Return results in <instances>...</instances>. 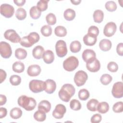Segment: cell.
<instances>
[{
    "label": "cell",
    "mask_w": 123,
    "mask_h": 123,
    "mask_svg": "<svg viewBox=\"0 0 123 123\" xmlns=\"http://www.w3.org/2000/svg\"><path fill=\"white\" fill-rule=\"evenodd\" d=\"M75 92L74 87L70 84L63 85L59 91V97L63 101L67 102L74 95Z\"/></svg>",
    "instance_id": "6da1fadb"
},
{
    "label": "cell",
    "mask_w": 123,
    "mask_h": 123,
    "mask_svg": "<svg viewBox=\"0 0 123 123\" xmlns=\"http://www.w3.org/2000/svg\"><path fill=\"white\" fill-rule=\"evenodd\" d=\"M17 102L20 107L27 111L33 110L37 105V102L34 98L28 97L25 95H22L19 97Z\"/></svg>",
    "instance_id": "7a4b0ae2"
},
{
    "label": "cell",
    "mask_w": 123,
    "mask_h": 123,
    "mask_svg": "<svg viewBox=\"0 0 123 123\" xmlns=\"http://www.w3.org/2000/svg\"><path fill=\"white\" fill-rule=\"evenodd\" d=\"M79 65L78 59L75 56H70L63 62V67L67 71L72 72Z\"/></svg>",
    "instance_id": "3957f363"
},
{
    "label": "cell",
    "mask_w": 123,
    "mask_h": 123,
    "mask_svg": "<svg viewBox=\"0 0 123 123\" xmlns=\"http://www.w3.org/2000/svg\"><path fill=\"white\" fill-rule=\"evenodd\" d=\"M29 87L32 92L39 93L45 90V82L41 80L33 79L29 82Z\"/></svg>",
    "instance_id": "277c9868"
},
{
    "label": "cell",
    "mask_w": 123,
    "mask_h": 123,
    "mask_svg": "<svg viewBox=\"0 0 123 123\" xmlns=\"http://www.w3.org/2000/svg\"><path fill=\"white\" fill-rule=\"evenodd\" d=\"M88 78V75L86 72L83 70L77 71L74 76V82L77 86H83Z\"/></svg>",
    "instance_id": "5b68a950"
},
{
    "label": "cell",
    "mask_w": 123,
    "mask_h": 123,
    "mask_svg": "<svg viewBox=\"0 0 123 123\" xmlns=\"http://www.w3.org/2000/svg\"><path fill=\"white\" fill-rule=\"evenodd\" d=\"M55 50L57 56L63 57L67 53V49L66 42L62 40H58L55 45Z\"/></svg>",
    "instance_id": "8992f818"
},
{
    "label": "cell",
    "mask_w": 123,
    "mask_h": 123,
    "mask_svg": "<svg viewBox=\"0 0 123 123\" xmlns=\"http://www.w3.org/2000/svg\"><path fill=\"white\" fill-rule=\"evenodd\" d=\"M4 37L14 43H19L21 39L18 34L13 29L7 30L4 33Z\"/></svg>",
    "instance_id": "52a82bcc"
},
{
    "label": "cell",
    "mask_w": 123,
    "mask_h": 123,
    "mask_svg": "<svg viewBox=\"0 0 123 123\" xmlns=\"http://www.w3.org/2000/svg\"><path fill=\"white\" fill-rule=\"evenodd\" d=\"M0 53L1 56L5 59L9 58L12 54L10 45L5 41H1L0 43Z\"/></svg>",
    "instance_id": "ba28073f"
},
{
    "label": "cell",
    "mask_w": 123,
    "mask_h": 123,
    "mask_svg": "<svg viewBox=\"0 0 123 123\" xmlns=\"http://www.w3.org/2000/svg\"><path fill=\"white\" fill-rule=\"evenodd\" d=\"M0 12L2 15L6 18H10L12 16L14 12V7L9 4H2L0 7Z\"/></svg>",
    "instance_id": "9c48e42d"
},
{
    "label": "cell",
    "mask_w": 123,
    "mask_h": 123,
    "mask_svg": "<svg viewBox=\"0 0 123 123\" xmlns=\"http://www.w3.org/2000/svg\"><path fill=\"white\" fill-rule=\"evenodd\" d=\"M111 93L112 96L117 98H121L123 96V83L122 82H117L114 84Z\"/></svg>",
    "instance_id": "30bf717a"
},
{
    "label": "cell",
    "mask_w": 123,
    "mask_h": 123,
    "mask_svg": "<svg viewBox=\"0 0 123 123\" xmlns=\"http://www.w3.org/2000/svg\"><path fill=\"white\" fill-rule=\"evenodd\" d=\"M117 26L115 23L110 22L105 25L103 29V34L107 37H111L115 34Z\"/></svg>",
    "instance_id": "8fae6325"
},
{
    "label": "cell",
    "mask_w": 123,
    "mask_h": 123,
    "mask_svg": "<svg viewBox=\"0 0 123 123\" xmlns=\"http://www.w3.org/2000/svg\"><path fill=\"white\" fill-rule=\"evenodd\" d=\"M66 111V109L64 105L59 104L55 107L52 112V116L56 119H60L63 118L64 114Z\"/></svg>",
    "instance_id": "7c38bea8"
},
{
    "label": "cell",
    "mask_w": 123,
    "mask_h": 123,
    "mask_svg": "<svg viewBox=\"0 0 123 123\" xmlns=\"http://www.w3.org/2000/svg\"><path fill=\"white\" fill-rule=\"evenodd\" d=\"M82 58L86 63L94 61L96 57L95 52L91 49H85L82 53Z\"/></svg>",
    "instance_id": "4fadbf2b"
},
{
    "label": "cell",
    "mask_w": 123,
    "mask_h": 123,
    "mask_svg": "<svg viewBox=\"0 0 123 123\" xmlns=\"http://www.w3.org/2000/svg\"><path fill=\"white\" fill-rule=\"evenodd\" d=\"M86 67L87 69L91 72H97L100 69V63L98 59H95L94 61L86 63Z\"/></svg>",
    "instance_id": "5bb4252c"
},
{
    "label": "cell",
    "mask_w": 123,
    "mask_h": 123,
    "mask_svg": "<svg viewBox=\"0 0 123 123\" xmlns=\"http://www.w3.org/2000/svg\"><path fill=\"white\" fill-rule=\"evenodd\" d=\"M45 91L48 94H52L56 90V84L55 82L50 79H48L45 81Z\"/></svg>",
    "instance_id": "9a60e30c"
},
{
    "label": "cell",
    "mask_w": 123,
    "mask_h": 123,
    "mask_svg": "<svg viewBox=\"0 0 123 123\" xmlns=\"http://www.w3.org/2000/svg\"><path fill=\"white\" fill-rule=\"evenodd\" d=\"M41 71V68L38 65L33 64L28 67L27 73L30 76H37L40 74Z\"/></svg>",
    "instance_id": "2e32d148"
},
{
    "label": "cell",
    "mask_w": 123,
    "mask_h": 123,
    "mask_svg": "<svg viewBox=\"0 0 123 123\" xmlns=\"http://www.w3.org/2000/svg\"><path fill=\"white\" fill-rule=\"evenodd\" d=\"M97 41V37L91 35L88 33L86 34L83 37L84 43L86 46H93L96 44Z\"/></svg>",
    "instance_id": "e0dca14e"
},
{
    "label": "cell",
    "mask_w": 123,
    "mask_h": 123,
    "mask_svg": "<svg viewBox=\"0 0 123 123\" xmlns=\"http://www.w3.org/2000/svg\"><path fill=\"white\" fill-rule=\"evenodd\" d=\"M45 51L44 48L40 45L35 47L32 50V55L36 59H40L43 58Z\"/></svg>",
    "instance_id": "ac0fdd59"
},
{
    "label": "cell",
    "mask_w": 123,
    "mask_h": 123,
    "mask_svg": "<svg viewBox=\"0 0 123 123\" xmlns=\"http://www.w3.org/2000/svg\"><path fill=\"white\" fill-rule=\"evenodd\" d=\"M111 41L107 39H103L99 43V47L103 51H109L111 49Z\"/></svg>",
    "instance_id": "d6986e66"
},
{
    "label": "cell",
    "mask_w": 123,
    "mask_h": 123,
    "mask_svg": "<svg viewBox=\"0 0 123 123\" xmlns=\"http://www.w3.org/2000/svg\"><path fill=\"white\" fill-rule=\"evenodd\" d=\"M43 59L44 62L47 64H50L53 62L54 60V54L52 51L50 50L45 51L43 56Z\"/></svg>",
    "instance_id": "ffe728a7"
},
{
    "label": "cell",
    "mask_w": 123,
    "mask_h": 123,
    "mask_svg": "<svg viewBox=\"0 0 123 123\" xmlns=\"http://www.w3.org/2000/svg\"><path fill=\"white\" fill-rule=\"evenodd\" d=\"M37 108L39 110L43 111L46 113H48L51 109V104L49 101L43 100L39 103Z\"/></svg>",
    "instance_id": "44dd1931"
},
{
    "label": "cell",
    "mask_w": 123,
    "mask_h": 123,
    "mask_svg": "<svg viewBox=\"0 0 123 123\" xmlns=\"http://www.w3.org/2000/svg\"><path fill=\"white\" fill-rule=\"evenodd\" d=\"M93 19L95 22L100 23L102 22L104 18V13L100 10H97L94 11L93 15Z\"/></svg>",
    "instance_id": "7402d4cb"
},
{
    "label": "cell",
    "mask_w": 123,
    "mask_h": 123,
    "mask_svg": "<svg viewBox=\"0 0 123 123\" xmlns=\"http://www.w3.org/2000/svg\"><path fill=\"white\" fill-rule=\"evenodd\" d=\"M30 17L33 19H37L40 17L41 12L38 9L37 6H32L29 11Z\"/></svg>",
    "instance_id": "603a6c76"
},
{
    "label": "cell",
    "mask_w": 123,
    "mask_h": 123,
    "mask_svg": "<svg viewBox=\"0 0 123 123\" xmlns=\"http://www.w3.org/2000/svg\"><path fill=\"white\" fill-rule=\"evenodd\" d=\"M23 114L22 111L19 108L15 107L12 109L10 112L11 117L13 119H17L20 118Z\"/></svg>",
    "instance_id": "cb8c5ba5"
},
{
    "label": "cell",
    "mask_w": 123,
    "mask_h": 123,
    "mask_svg": "<svg viewBox=\"0 0 123 123\" xmlns=\"http://www.w3.org/2000/svg\"><path fill=\"white\" fill-rule=\"evenodd\" d=\"M98 100L92 98L90 99L86 104V107L87 109L91 111H97V107L98 104Z\"/></svg>",
    "instance_id": "d4e9b609"
},
{
    "label": "cell",
    "mask_w": 123,
    "mask_h": 123,
    "mask_svg": "<svg viewBox=\"0 0 123 123\" xmlns=\"http://www.w3.org/2000/svg\"><path fill=\"white\" fill-rule=\"evenodd\" d=\"M12 70L17 73H21L25 70L24 64L19 61L14 62L12 66Z\"/></svg>",
    "instance_id": "484cf974"
},
{
    "label": "cell",
    "mask_w": 123,
    "mask_h": 123,
    "mask_svg": "<svg viewBox=\"0 0 123 123\" xmlns=\"http://www.w3.org/2000/svg\"><path fill=\"white\" fill-rule=\"evenodd\" d=\"M63 16L67 21H72L75 17V12L74 10L69 8L64 11Z\"/></svg>",
    "instance_id": "4316f807"
},
{
    "label": "cell",
    "mask_w": 123,
    "mask_h": 123,
    "mask_svg": "<svg viewBox=\"0 0 123 123\" xmlns=\"http://www.w3.org/2000/svg\"><path fill=\"white\" fill-rule=\"evenodd\" d=\"M109 104L105 101L98 103L97 107V111L100 113L104 114L107 112L109 110Z\"/></svg>",
    "instance_id": "83f0119b"
},
{
    "label": "cell",
    "mask_w": 123,
    "mask_h": 123,
    "mask_svg": "<svg viewBox=\"0 0 123 123\" xmlns=\"http://www.w3.org/2000/svg\"><path fill=\"white\" fill-rule=\"evenodd\" d=\"M81 49V44L78 40L72 41L70 45V50L73 53L78 52Z\"/></svg>",
    "instance_id": "f1b7e54d"
},
{
    "label": "cell",
    "mask_w": 123,
    "mask_h": 123,
    "mask_svg": "<svg viewBox=\"0 0 123 123\" xmlns=\"http://www.w3.org/2000/svg\"><path fill=\"white\" fill-rule=\"evenodd\" d=\"M34 119L38 122H43L46 120V112L43 111L38 110L34 114Z\"/></svg>",
    "instance_id": "f546056e"
},
{
    "label": "cell",
    "mask_w": 123,
    "mask_h": 123,
    "mask_svg": "<svg viewBox=\"0 0 123 123\" xmlns=\"http://www.w3.org/2000/svg\"><path fill=\"white\" fill-rule=\"evenodd\" d=\"M26 51L22 48H18L15 51V56L19 60L25 59L27 56Z\"/></svg>",
    "instance_id": "4dcf8cb0"
},
{
    "label": "cell",
    "mask_w": 123,
    "mask_h": 123,
    "mask_svg": "<svg viewBox=\"0 0 123 123\" xmlns=\"http://www.w3.org/2000/svg\"><path fill=\"white\" fill-rule=\"evenodd\" d=\"M54 33L56 36L59 37H63L67 34L66 29L63 26H57L54 29Z\"/></svg>",
    "instance_id": "1f68e13d"
},
{
    "label": "cell",
    "mask_w": 123,
    "mask_h": 123,
    "mask_svg": "<svg viewBox=\"0 0 123 123\" xmlns=\"http://www.w3.org/2000/svg\"><path fill=\"white\" fill-rule=\"evenodd\" d=\"M27 37L30 42L31 43L32 45L37 43L39 41L40 38V37L38 34L35 32H33L29 33V34L27 36Z\"/></svg>",
    "instance_id": "d6a6232c"
},
{
    "label": "cell",
    "mask_w": 123,
    "mask_h": 123,
    "mask_svg": "<svg viewBox=\"0 0 123 123\" xmlns=\"http://www.w3.org/2000/svg\"><path fill=\"white\" fill-rule=\"evenodd\" d=\"M16 17L19 20H24L26 17V11L22 8H18L15 13Z\"/></svg>",
    "instance_id": "836d02e7"
},
{
    "label": "cell",
    "mask_w": 123,
    "mask_h": 123,
    "mask_svg": "<svg viewBox=\"0 0 123 123\" xmlns=\"http://www.w3.org/2000/svg\"><path fill=\"white\" fill-rule=\"evenodd\" d=\"M79 98L81 100H86L89 97V92L86 89H80L78 92Z\"/></svg>",
    "instance_id": "e575fe53"
},
{
    "label": "cell",
    "mask_w": 123,
    "mask_h": 123,
    "mask_svg": "<svg viewBox=\"0 0 123 123\" xmlns=\"http://www.w3.org/2000/svg\"><path fill=\"white\" fill-rule=\"evenodd\" d=\"M112 80V78L111 76L107 74H102L100 78V81L101 84L105 86L109 85L111 82Z\"/></svg>",
    "instance_id": "d590c367"
},
{
    "label": "cell",
    "mask_w": 123,
    "mask_h": 123,
    "mask_svg": "<svg viewBox=\"0 0 123 123\" xmlns=\"http://www.w3.org/2000/svg\"><path fill=\"white\" fill-rule=\"evenodd\" d=\"M40 32L43 36L49 37L52 34V28L49 25H44L41 28Z\"/></svg>",
    "instance_id": "8d00e7d4"
},
{
    "label": "cell",
    "mask_w": 123,
    "mask_h": 123,
    "mask_svg": "<svg viewBox=\"0 0 123 123\" xmlns=\"http://www.w3.org/2000/svg\"><path fill=\"white\" fill-rule=\"evenodd\" d=\"M70 107L73 110L78 111L81 108V104L79 100L73 99L70 102Z\"/></svg>",
    "instance_id": "74e56055"
},
{
    "label": "cell",
    "mask_w": 123,
    "mask_h": 123,
    "mask_svg": "<svg viewBox=\"0 0 123 123\" xmlns=\"http://www.w3.org/2000/svg\"><path fill=\"white\" fill-rule=\"evenodd\" d=\"M46 20L48 25H54L56 23V16L52 13H49L46 15Z\"/></svg>",
    "instance_id": "f35d334b"
},
{
    "label": "cell",
    "mask_w": 123,
    "mask_h": 123,
    "mask_svg": "<svg viewBox=\"0 0 123 123\" xmlns=\"http://www.w3.org/2000/svg\"><path fill=\"white\" fill-rule=\"evenodd\" d=\"M105 8L109 12H112L117 9V5L114 1H108L105 3Z\"/></svg>",
    "instance_id": "ab89813d"
},
{
    "label": "cell",
    "mask_w": 123,
    "mask_h": 123,
    "mask_svg": "<svg viewBox=\"0 0 123 123\" xmlns=\"http://www.w3.org/2000/svg\"><path fill=\"white\" fill-rule=\"evenodd\" d=\"M49 0H40L37 3V7L41 11L43 12L46 10L48 8V3Z\"/></svg>",
    "instance_id": "60d3db41"
},
{
    "label": "cell",
    "mask_w": 123,
    "mask_h": 123,
    "mask_svg": "<svg viewBox=\"0 0 123 123\" xmlns=\"http://www.w3.org/2000/svg\"><path fill=\"white\" fill-rule=\"evenodd\" d=\"M10 82L12 86H18L21 82V78L19 75H12L10 78Z\"/></svg>",
    "instance_id": "b9f144b4"
},
{
    "label": "cell",
    "mask_w": 123,
    "mask_h": 123,
    "mask_svg": "<svg viewBox=\"0 0 123 123\" xmlns=\"http://www.w3.org/2000/svg\"><path fill=\"white\" fill-rule=\"evenodd\" d=\"M112 110L116 113L122 112L123 111V102L119 101L115 103L112 107Z\"/></svg>",
    "instance_id": "7bdbcfd3"
},
{
    "label": "cell",
    "mask_w": 123,
    "mask_h": 123,
    "mask_svg": "<svg viewBox=\"0 0 123 123\" xmlns=\"http://www.w3.org/2000/svg\"><path fill=\"white\" fill-rule=\"evenodd\" d=\"M20 43L21 45L25 48H29L33 46L30 42L27 36H25L23 37L21 39Z\"/></svg>",
    "instance_id": "ee69618b"
},
{
    "label": "cell",
    "mask_w": 123,
    "mask_h": 123,
    "mask_svg": "<svg viewBox=\"0 0 123 123\" xmlns=\"http://www.w3.org/2000/svg\"><path fill=\"white\" fill-rule=\"evenodd\" d=\"M107 68L109 71L114 73L117 71L118 69V65L116 62H111L108 64Z\"/></svg>",
    "instance_id": "f6af8a7d"
},
{
    "label": "cell",
    "mask_w": 123,
    "mask_h": 123,
    "mask_svg": "<svg viewBox=\"0 0 123 123\" xmlns=\"http://www.w3.org/2000/svg\"><path fill=\"white\" fill-rule=\"evenodd\" d=\"M87 33L97 37L99 34L98 28V27L95 25H92L89 27Z\"/></svg>",
    "instance_id": "bcb514c9"
},
{
    "label": "cell",
    "mask_w": 123,
    "mask_h": 123,
    "mask_svg": "<svg viewBox=\"0 0 123 123\" xmlns=\"http://www.w3.org/2000/svg\"><path fill=\"white\" fill-rule=\"evenodd\" d=\"M102 116L100 114L96 113L94 114L91 118V122L92 123H98L101 122Z\"/></svg>",
    "instance_id": "7dc6e473"
},
{
    "label": "cell",
    "mask_w": 123,
    "mask_h": 123,
    "mask_svg": "<svg viewBox=\"0 0 123 123\" xmlns=\"http://www.w3.org/2000/svg\"><path fill=\"white\" fill-rule=\"evenodd\" d=\"M116 51L117 54L122 56L123 55V43H119L116 47Z\"/></svg>",
    "instance_id": "c3c4849f"
},
{
    "label": "cell",
    "mask_w": 123,
    "mask_h": 123,
    "mask_svg": "<svg viewBox=\"0 0 123 123\" xmlns=\"http://www.w3.org/2000/svg\"><path fill=\"white\" fill-rule=\"evenodd\" d=\"M7 114V109L3 107H1L0 108V118L2 119L3 117H5Z\"/></svg>",
    "instance_id": "681fc988"
},
{
    "label": "cell",
    "mask_w": 123,
    "mask_h": 123,
    "mask_svg": "<svg viewBox=\"0 0 123 123\" xmlns=\"http://www.w3.org/2000/svg\"><path fill=\"white\" fill-rule=\"evenodd\" d=\"M0 83H2L6 78V73L2 69L0 70Z\"/></svg>",
    "instance_id": "f907efd6"
},
{
    "label": "cell",
    "mask_w": 123,
    "mask_h": 123,
    "mask_svg": "<svg viewBox=\"0 0 123 123\" xmlns=\"http://www.w3.org/2000/svg\"><path fill=\"white\" fill-rule=\"evenodd\" d=\"M7 101V98L4 95H0V105L2 106L5 104Z\"/></svg>",
    "instance_id": "816d5d0a"
},
{
    "label": "cell",
    "mask_w": 123,
    "mask_h": 123,
    "mask_svg": "<svg viewBox=\"0 0 123 123\" xmlns=\"http://www.w3.org/2000/svg\"><path fill=\"white\" fill-rule=\"evenodd\" d=\"M25 0H14L13 2L14 3L17 5L18 6H23L25 3Z\"/></svg>",
    "instance_id": "f5cc1de1"
},
{
    "label": "cell",
    "mask_w": 123,
    "mask_h": 123,
    "mask_svg": "<svg viewBox=\"0 0 123 123\" xmlns=\"http://www.w3.org/2000/svg\"><path fill=\"white\" fill-rule=\"evenodd\" d=\"M71 2L74 5H78L81 2V0H71Z\"/></svg>",
    "instance_id": "db71d44e"
}]
</instances>
